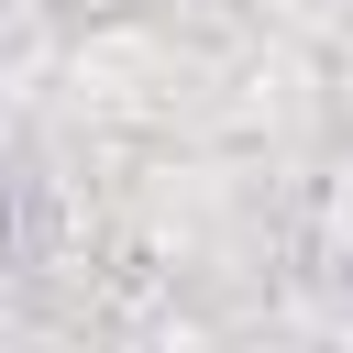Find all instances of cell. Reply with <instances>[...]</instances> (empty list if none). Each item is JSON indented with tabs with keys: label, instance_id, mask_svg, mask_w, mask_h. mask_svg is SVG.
<instances>
[{
	"label": "cell",
	"instance_id": "obj_1",
	"mask_svg": "<svg viewBox=\"0 0 353 353\" xmlns=\"http://www.w3.org/2000/svg\"><path fill=\"white\" fill-rule=\"evenodd\" d=\"M0 254H11V199H0Z\"/></svg>",
	"mask_w": 353,
	"mask_h": 353
}]
</instances>
